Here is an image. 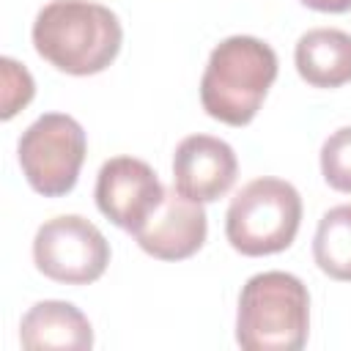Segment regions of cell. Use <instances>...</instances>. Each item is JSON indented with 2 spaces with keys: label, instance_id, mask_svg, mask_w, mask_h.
I'll return each instance as SVG.
<instances>
[{
  "label": "cell",
  "instance_id": "5bb4252c",
  "mask_svg": "<svg viewBox=\"0 0 351 351\" xmlns=\"http://www.w3.org/2000/svg\"><path fill=\"white\" fill-rule=\"evenodd\" d=\"M0 66H3V121H8L33 99L36 85H33L30 71L19 66L16 60L3 58Z\"/></svg>",
  "mask_w": 351,
  "mask_h": 351
},
{
  "label": "cell",
  "instance_id": "9c48e42d",
  "mask_svg": "<svg viewBox=\"0 0 351 351\" xmlns=\"http://www.w3.org/2000/svg\"><path fill=\"white\" fill-rule=\"evenodd\" d=\"M206 233L208 219L203 203L181 195L173 186L170 192L165 189V200L134 233V239L143 252L159 261H184L203 247Z\"/></svg>",
  "mask_w": 351,
  "mask_h": 351
},
{
  "label": "cell",
  "instance_id": "7a4b0ae2",
  "mask_svg": "<svg viewBox=\"0 0 351 351\" xmlns=\"http://www.w3.org/2000/svg\"><path fill=\"white\" fill-rule=\"evenodd\" d=\"M274 80V49L255 36H230L208 55L200 77V104L228 126H247L258 115Z\"/></svg>",
  "mask_w": 351,
  "mask_h": 351
},
{
  "label": "cell",
  "instance_id": "8992f818",
  "mask_svg": "<svg viewBox=\"0 0 351 351\" xmlns=\"http://www.w3.org/2000/svg\"><path fill=\"white\" fill-rule=\"evenodd\" d=\"M36 269L66 285L96 282L110 263V244L104 233L80 214L47 219L33 239Z\"/></svg>",
  "mask_w": 351,
  "mask_h": 351
},
{
  "label": "cell",
  "instance_id": "4fadbf2b",
  "mask_svg": "<svg viewBox=\"0 0 351 351\" xmlns=\"http://www.w3.org/2000/svg\"><path fill=\"white\" fill-rule=\"evenodd\" d=\"M321 176L332 189L351 192V126H343L324 140Z\"/></svg>",
  "mask_w": 351,
  "mask_h": 351
},
{
  "label": "cell",
  "instance_id": "5b68a950",
  "mask_svg": "<svg viewBox=\"0 0 351 351\" xmlns=\"http://www.w3.org/2000/svg\"><path fill=\"white\" fill-rule=\"evenodd\" d=\"M85 151V129L66 112L38 115L22 132L16 145L27 184L44 197H60L74 189Z\"/></svg>",
  "mask_w": 351,
  "mask_h": 351
},
{
  "label": "cell",
  "instance_id": "8fae6325",
  "mask_svg": "<svg viewBox=\"0 0 351 351\" xmlns=\"http://www.w3.org/2000/svg\"><path fill=\"white\" fill-rule=\"evenodd\" d=\"M299 77L313 88H340L351 82V33L315 27L299 36L293 49Z\"/></svg>",
  "mask_w": 351,
  "mask_h": 351
},
{
  "label": "cell",
  "instance_id": "30bf717a",
  "mask_svg": "<svg viewBox=\"0 0 351 351\" xmlns=\"http://www.w3.org/2000/svg\"><path fill=\"white\" fill-rule=\"evenodd\" d=\"M19 343L27 351H88L93 346V329L85 313L71 302L44 299L22 315Z\"/></svg>",
  "mask_w": 351,
  "mask_h": 351
},
{
  "label": "cell",
  "instance_id": "3957f363",
  "mask_svg": "<svg viewBox=\"0 0 351 351\" xmlns=\"http://www.w3.org/2000/svg\"><path fill=\"white\" fill-rule=\"evenodd\" d=\"M310 329L307 285L288 271H261L239 293L236 343L247 351H299Z\"/></svg>",
  "mask_w": 351,
  "mask_h": 351
},
{
  "label": "cell",
  "instance_id": "277c9868",
  "mask_svg": "<svg viewBox=\"0 0 351 351\" xmlns=\"http://www.w3.org/2000/svg\"><path fill=\"white\" fill-rule=\"evenodd\" d=\"M302 222V197L282 178H255L230 200L225 214V236L241 255L261 258L282 252L293 244Z\"/></svg>",
  "mask_w": 351,
  "mask_h": 351
},
{
  "label": "cell",
  "instance_id": "9a60e30c",
  "mask_svg": "<svg viewBox=\"0 0 351 351\" xmlns=\"http://www.w3.org/2000/svg\"><path fill=\"white\" fill-rule=\"evenodd\" d=\"M307 8L313 11H324V14H346L351 11V0H302Z\"/></svg>",
  "mask_w": 351,
  "mask_h": 351
},
{
  "label": "cell",
  "instance_id": "52a82bcc",
  "mask_svg": "<svg viewBox=\"0 0 351 351\" xmlns=\"http://www.w3.org/2000/svg\"><path fill=\"white\" fill-rule=\"evenodd\" d=\"M96 206L121 230L137 233L165 200V186L154 167L134 156H112L96 176Z\"/></svg>",
  "mask_w": 351,
  "mask_h": 351
},
{
  "label": "cell",
  "instance_id": "6da1fadb",
  "mask_svg": "<svg viewBox=\"0 0 351 351\" xmlns=\"http://www.w3.org/2000/svg\"><path fill=\"white\" fill-rule=\"evenodd\" d=\"M118 16L93 0H52L33 22V47L55 69L88 77L104 71L121 52Z\"/></svg>",
  "mask_w": 351,
  "mask_h": 351
},
{
  "label": "cell",
  "instance_id": "7c38bea8",
  "mask_svg": "<svg viewBox=\"0 0 351 351\" xmlns=\"http://www.w3.org/2000/svg\"><path fill=\"white\" fill-rule=\"evenodd\" d=\"M313 258L332 280L351 282V203L329 208L313 239Z\"/></svg>",
  "mask_w": 351,
  "mask_h": 351
},
{
  "label": "cell",
  "instance_id": "ba28073f",
  "mask_svg": "<svg viewBox=\"0 0 351 351\" xmlns=\"http://www.w3.org/2000/svg\"><path fill=\"white\" fill-rule=\"evenodd\" d=\"M236 173L233 148L211 134H189L173 154V186L197 203L219 200L233 186Z\"/></svg>",
  "mask_w": 351,
  "mask_h": 351
}]
</instances>
